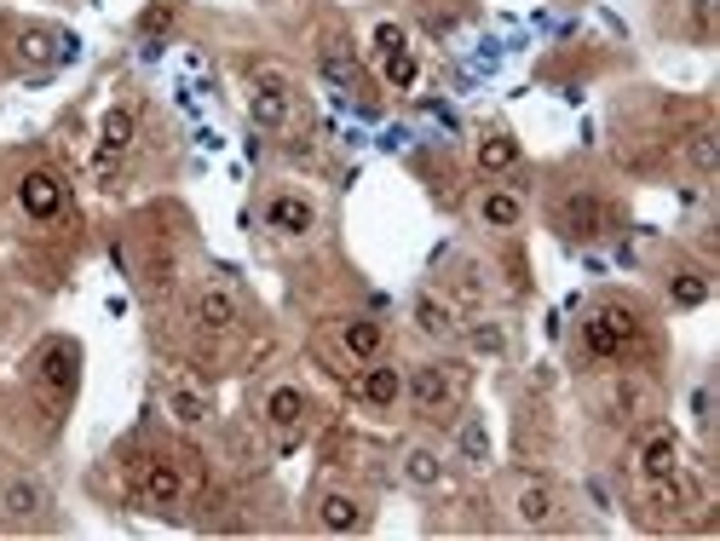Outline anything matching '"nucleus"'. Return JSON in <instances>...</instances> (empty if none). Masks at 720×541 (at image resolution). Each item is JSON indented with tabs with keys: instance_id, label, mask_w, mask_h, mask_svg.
<instances>
[{
	"instance_id": "1",
	"label": "nucleus",
	"mask_w": 720,
	"mask_h": 541,
	"mask_svg": "<svg viewBox=\"0 0 720 541\" xmlns=\"http://www.w3.org/2000/svg\"><path fill=\"white\" fill-rule=\"evenodd\" d=\"M634 334H640V312H634V305H600V312L582 323V340H588V351H594V357L628 351Z\"/></svg>"
},
{
	"instance_id": "2",
	"label": "nucleus",
	"mask_w": 720,
	"mask_h": 541,
	"mask_svg": "<svg viewBox=\"0 0 720 541\" xmlns=\"http://www.w3.org/2000/svg\"><path fill=\"white\" fill-rule=\"evenodd\" d=\"M75 53H82V41L64 35V30H18V41H12V58L18 64H35V69H58Z\"/></svg>"
},
{
	"instance_id": "3",
	"label": "nucleus",
	"mask_w": 720,
	"mask_h": 541,
	"mask_svg": "<svg viewBox=\"0 0 720 541\" xmlns=\"http://www.w3.org/2000/svg\"><path fill=\"white\" fill-rule=\"evenodd\" d=\"M18 208L30 214V219H58L64 214V185H58V173H46V167H35V173H23L18 178Z\"/></svg>"
},
{
	"instance_id": "4",
	"label": "nucleus",
	"mask_w": 720,
	"mask_h": 541,
	"mask_svg": "<svg viewBox=\"0 0 720 541\" xmlns=\"http://www.w3.org/2000/svg\"><path fill=\"white\" fill-rule=\"evenodd\" d=\"M266 225L277 230V237H312V230H318L312 196H294V191L271 196V202H266Z\"/></svg>"
},
{
	"instance_id": "5",
	"label": "nucleus",
	"mask_w": 720,
	"mask_h": 541,
	"mask_svg": "<svg viewBox=\"0 0 720 541\" xmlns=\"http://www.w3.org/2000/svg\"><path fill=\"white\" fill-rule=\"evenodd\" d=\"M0 507H7V519H41L46 507H53V489H46L35 473H18V478H7V489H0Z\"/></svg>"
},
{
	"instance_id": "6",
	"label": "nucleus",
	"mask_w": 720,
	"mask_h": 541,
	"mask_svg": "<svg viewBox=\"0 0 720 541\" xmlns=\"http://www.w3.org/2000/svg\"><path fill=\"white\" fill-rule=\"evenodd\" d=\"M404 392H409V403H416V409H427V415H439V409L455 398V386H450L444 364H421V369H409Z\"/></svg>"
},
{
	"instance_id": "7",
	"label": "nucleus",
	"mask_w": 720,
	"mask_h": 541,
	"mask_svg": "<svg viewBox=\"0 0 720 541\" xmlns=\"http://www.w3.org/2000/svg\"><path fill=\"white\" fill-rule=\"evenodd\" d=\"M248 121L260 127V133L289 127V93H282V75H266V82L248 93Z\"/></svg>"
},
{
	"instance_id": "8",
	"label": "nucleus",
	"mask_w": 720,
	"mask_h": 541,
	"mask_svg": "<svg viewBox=\"0 0 720 541\" xmlns=\"http://www.w3.org/2000/svg\"><path fill=\"white\" fill-rule=\"evenodd\" d=\"M41 380L53 386V392H75V380H82V346L75 340H53L41 351Z\"/></svg>"
},
{
	"instance_id": "9",
	"label": "nucleus",
	"mask_w": 720,
	"mask_h": 541,
	"mask_svg": "<svg viewBox=\"0 0 720 541\" xmlns=\"http://www.w3.org/2000/svg\"><path fill=\"white\" fill-rule=\"evenodd\" d=\"M318 524L329 535H357V530H364V501L346 496V489H329V496L318 501Z\"/></svg>"
},
{
	"instance_id": "10",
	"label": "nucleus",
	"mask_w": 720,
	"mask_h": 541,
	"mask_svg": "<svg viewBox=\"0 0 720 541\" xmlns=\"http://www.w3.org/2000/svg\"><path fill=\"white\" fill-rule=\"evenodd\" d=\"M513 519H519L525 530H548L559 519V501L548 484H519V496H513Z\"/></svg>"
},
{
	"instance_id": "11",
	"label": "nucleus",
	"mask_w": 720,
	"mask_h": 541,
	"mask_svg": "<svg viewBox=\"0 0 720 541\" xmlns=\"http://www.w3.org/2000/svg\"><path fill=\"white\" fill-rule=\"evenodd\" d=\"M640 473H646L652 484H675V473H680V450H675V437H668V432L646 437V444H640Z\"/></svg>"
},
{
	"instance_id": "12",
	"label": "nucleus",
	"mask_w": 720,
	"mask_h": 541,
	"mask_svg": "<svg viewBox=\"0 0 720 541\" xmlns=\"http://www.w3.org/2000/svg\"><path fill=\"white\" fill-rule=\"evenodd\" d=\"M133 127H139L133 110H121V105L105 110V127H98V167H105V173H110V162L121 156V150L133 144Z\"/></svg>"
},
{
	"instance_id": "13",
	"label": "nucleus",
	"mask_w": 720,
	"mask_h": 541,
	"mask_svg": "<svg viewBox=\"0 0 720 541\" xmlns=\"http://www.w3.org/2000/svg\"><path fill=\"white\" fill-rule=\"evenodd\" d=\"M404 484L409 489H439L444 484V455L432 444H409L404 450Z\"/></svg>"
},
{
	"instance_id": "14",
	"label": "nucleus",
	"mask_w": 720,
	"mask_h": 541,
	"mask_svg": "<svg viewBox=\"0 0 720 541\" xmlns=\"http://www.w3.org/2000/svg\"><path fill=\"white\" fill-rule=\"evenodd\" d=\"M266 421L277 432H294L305 421V392L300 386H271V398H266Z\"/></svg>"
},
{
	"instance_id": "15",
	"label": "nucleus",
	"mask_w": 720,
	"mask_h": 541,
	"mask_svg": "<svg viewBox=\"0 0 720 541\" xmlns=\"http://www.w3.org/2000/svg\"><path fill=\"white\" fill-rule=\"evenodd\" d=\"M409 317H416V328L427 334V340H450V334H455V312H450V300H439V294H421Z\"/></svg>"
},
{
	"instance_id": "16",
	"label": "nucleus",
	"mask_w": 720,
	"mask_h": 541,
	"mask_svg": "<svg viewBox=\"0 0 720 541\" xmlns=\"http://www.w3.org/2000/svg\"><path fill=\"white\" fill-rule=\"evenodd\" d=\"M196 323L214 328V334L237 328V300H230L225 289H202V294H196Z\"/></svg>"
},
{
	"instance_id": "17",
	"label": "nucleus",
	"mask_w": 720,
	"mask_h": 541,
	"mask_svg": "<svg viewBox=\"0 0 720 541\" xmlns=\"http://www.w3.org/2000/svg\"><path fill=\"white\" fill-rule=\"evenodd\" d=\"M139 489H144V501H150V507H173L179 496H185V484H179V473L168 467V461H150Z\"/></svg>"
},
{
	"instance_id": "18",
	"label": "nucleus",
	"mask_w": 720,
	"mask_h": 541,
	"mask_svg": "<svg viewBox=\"0 0 720 541\" xmlns=\"http://www.w3.org/2000/svg\"><path fill=\"white\" fill-rule=\"evenodd\" d=\"M168 415H173L179 426H202V421L214 415V409H208V398H202L196 386H185V380H179L173 392H168Z\"/></svg>"
},
{
	"instance_id": "19",
	"label": "nucleus",
	"mask_w": 720,
	"mask_h": 541,
	"mask_svg": "<svg viewBox=\"0 0 720 541\" xmlns=\"http://www.w3.org/2000/svg\"><path fill=\"white\" fill-rule=\"evenodd\" d=\"M479 219L491 225V230H513V225L525 219V202L513 196V191H491V196L479 202Z\"/></svg>"
},
{
	"instance_id": "20",
	"label": "nucleus",
	"mask_w": 720,
	"mask_h": 541,
	"mask_svg": "<svg viewBox=\"0 0 720 541\" xmlns=\"http://www.w3.org/2000/svg\"><path fill=\"white\" fill-rule=\"evenodd\" d=\"M364 398H369L375 409H393V403L404 398V375H398V369H387V364L364 369Z\"/></svg>"
},
{
	"instance_id": "21",
	"label": "nucleus",
	"mask_w": 720,
	"mask_h": 541,
	"mask_svg": "<svg viewBox=\"0 0 720 541\" xmlns=\"http://www.w3.org/2000/svg\"><path fill=\"white\" fill-rule=\"evenodd\" d=\"M455 450H461L468 467H484V461H491V426H484L479 415H468V421H461V432H455Z\"/></svg>"
},
{
	"instance_id": "22",
	"label": "nucleus",
	"mask_w": 720,
	"mask_h": 541,
	"mask_svg": "<svg viewBox=\"0 0 720 541\" xmlns=\"http://www.w3.org/2000/svg\"><path fill=\"white\" fill-rule=\"evenodd\" d=\"M380 340H387V334H380V323H369V317H352V323L341 328V346H346L352 357H364V364L380 351Z\"/></svg>"
},
{
	"instance_id": "23",
	"label": "nucleus",
	"mask_w": 720,
	"mask_h": 541,
	"mask_svg": "<svg viewBox=\"0 0 720 541\" xmlns=\"http://www.w3.org/2000/svg\"><path fill=\"white\" fill-rule=\"evenodd\" d=\"M513 162H519V144H513L507 133H491V139L479 144V167L484 173H507Z\"/></svg>"
},
{
	"instance_id": "24",
	"label": "nucleus",
	"mask_w": 720,
	"mask_h": 541,
	"mask_svg": "<svg viewBox=\"0 0 720 541\" xmlns=\"http://www.w3.org/2000/svg\"><path fill=\"white\" fill-rule=\"evenodd\" d=\"M594 219H600V202H588V196H577V202H565V214H559V225H565V237H594Z\"/></svg>"
},
{
	"instance_id": "25",
	"label": "nucleus",
	"mask_w": 720,
	"mask_h": 541,
	"mask_svg": "<svg viewBox=\"0 0 720 541\" xmlns=\"http://www.w3.org/2000/svg\"><path fill=\"white\" fill-rule=\"evenodd\" d=\"M468 346H473L479 357H502V351H507V328L484 317V323H473V328H468Z\"/></svg>"
},
{
	"instance_id": "26",
	"label": "nucleus",
	"mask_w": 720,
	"mask_h": 541,
	"mask_svg": "<svg viewBox=\"0 0 720 541\" xmlns=\"http://www.w3.org/2000/svg\"><path fill=\"white\" fill-rule=\"evenodd\" d=\"M686 162L698 167V173H714V167H720V139H714V133H691Z\"/></svg>"
},
{
	"instance_id": "27",
	"label": "nucleus",
	"mask_w": 720,
	"mask_h": 541,
	"mask_svg": "<svg viewBox=\"0 0 720 541\" xmlns=\"http://www.w3.org/2000/svg\"><path fill=\"white\" fill-rule=\"evenodd\" d=\"M668 300L691 312V305H703V300H709V282H703V277H675V282H668Z\"/></svg>"
},
{
	"instance_id": "28",
	"label": "nucleus",
	"mask_w": 720,
	"mask_h": 541,
	"mask_svg": "<svg viewBox=\"0 0 720 541\" xmlns=\"http://www.w3.org/2000/svg\"><path fill=\"white\" fill-rule=\"evenodd\" d=\"M375 53H380V64L398 58V53H409V35L398 30V23H375Z\"/></svg>"
},
{
	"instance_id": "29",
	"label": "nucleus",
	"mask_w": 720,
	"mask_h": 541,
	"mask_svg": "<svg viewBox=\"0 0 720 541\" xmlns=\"http://www.w3.org/2000/svg\"><path fill=\"white\" fill-rule=\"evenodd\" d=\"M323 75H329V82H357V64L346 58V53H334V46H329V53H323Z\"/></svg>"
},
{
	"instance_id": "30",
	"label": "nucleus",
	"mask_w": 720,
	"mask_h": 541,
	"mask_svg": "<svg viewBox=\"0 0 720 541\" xmlns=\"http://www.w3.org/2000/svg\"><path fill=\"white\" fill-rule=\"evenodd\" d=\"M387 82H393V87H416V53L387 58Z\"/></svg>"
},
{
	"instance_id": "31",
	"label": "nucleus",
	"mask_w": 720,
	"mask_h": 541,
	"mask_svg": "<svg viewBox=\"0 0 720 541\" xmlns=\"http://www.w3.org/2000/svg\"><path fill=\"white\" fill-rule=\"evenodd\" d=\"M168 18H173L168 7H150V12L139 18V23H144V35H157V30H168Z\"/></svg>"
}]
</instances>
